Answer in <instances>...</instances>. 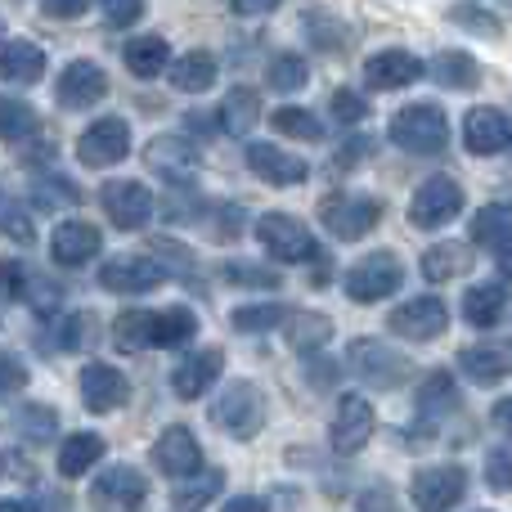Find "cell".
I'll use <instances>...</instances> for the list:
<instances>
[{
    "label": "cell",
    "instance_id": "1",
    "mask_svg": "<svg viewBox=\"0 0 512 512\" xmlns=\"http://www.w3.org/2000/svg\"><path fill=\"white\" fill-rule=\"evenodd\" d=\"M391 140L405 153H418V158H432L450 144V122L436 104H409L391 117Z\"/></svg>",
    "mask_w": 512,
    "mask_h": 512
},
{
    "label": "cell",
    "instance_id": "2",
    "mask_svg": "<svg viewBox=\"0 0 512 512\" xmlns=\"http://www.w3.org/2000/svg\"><path fill=\"white\" fill-rule=\"evenodd\" d=\"M400 283H405V265H400V256L396 252H369L364 261H355L351 270H346V297L373 306V301L391 297Z\"/></svg>",
    "mask_w": 512,
    "mask_h": 512
},
{
    "label": "cell",
    "instance_id": "3",
    "mask_svg": "<svg viewBox=\"0 0 512 512\" xmlns=\"http://www.w3.org/2000/svg\"><path fill=\"white\" fill-rule=\"evenodd\" d=\"M256 239L265 243V252L283 265H301V261H319V248L310 239V230L297 221V216H283V212H270L256 221Z\"/></svg>",
    "mask_w": 512,
    "mask_h": 512
},
{
    "label": "cell",
    "instance_id": "4",
    "mask_svg": "<svg viewBox=\"0 0 512 512\" xmlns=\"http://www.w3.org/2000/svg\"><path fill=\"white\" fill-rule=\"evenodd\" d=\"M216 427L230 436H239V441H248L265 427V396L256 382H234V387H225V396L216 400L212 409Z\"/></svg>",
    "mask_w": 512,
    "mask_h": 512
},
{
    "label": "cell",
    "instance_id": "5",
    "mask_svg": "<svg viewBox=\"0 0 512 512\" xmlns=\"http://www.w3.org/2000/svg\"><path fill=\"white\" fill-rule=\"evenodd\" d=\"M409 495H414L418 512H450L463 495H468V472H463L459 463H445V468H418Z\"/></svg>",
    "mask_w": 512,
    "mask_h": 512
},
{
    "label": "cell",
    "instance_id": "6",
    "mask_svg": "<svg viewBox=\"0 0 512 512\" xmlns=\"http://www.w3.org/2000/svg\"><path fill=\"white\" fill-rule=\"evenodd\" d=\"M459 212H463V189L454 185L450 176L423 180L414 203H409V221H414L418 230H441V225H450Z\"/></svg>",
    "mask_w": 512,
    "mask_h": 512
},
{
    "label": "cell",
    "instance_id": "7",
    "mask_svg": "<svg viewBox=\"0 0 512 512\" xmlns=\"http://www.w3.org/2000/svg\"><path fill=\"white\" fill-rule=\"evenodd\" d=\"M346 360H351V369L360 373L364 382H373V387H400V382L409 378V360L400 351H391V346L373 342V337H355L351 351H346Z\"/></svg>",
    "mask_w": 512,
    "mask_h": 512
},
{
    "label": "cell",
    "instance_id": "8",
    "mask_svg": "<svg viewBox=\"0 0 512 512\" xmlns=\"http://www.w3.org/2000/svg\"><path fill=\"white\" fill-rule=\"evenodd\" d=\"M391 333L405 337V342H432L450 328V310H445L441 297H414L405 301L400 310H391Z\"/></svg>",
    "mask_w": 512,
    "mask_h": 512
},
{
    "label": "cell",
    "instance_id": "9",
    "mask_svg": "<svg viewBox=\"0 0 512 512\" xmlns=\"http://www.w3.org/2000/svg\"><path fill=\"white\" fill-rule=\"evenodd\" d=\"M126 153H131V126H126L122 117H99L77 140V158L86 162V167H113Z\"/></svg>",
    "mask_w": 512,
    "mask_h": 512
},
{
    "label": "cell",
    "instance_id": "10",
    "mask_svg": "<svg viewBox=\"0 0 512 512\" xmlns=\"http://www.w3.org/2000/svg\"><path fill=\"white\" fill-rule=\"evenodd\" d=\"M99 203H104L108 221H113L117 230H140V225H149V216H153V194L140 185V180H108Z\"/></svg>",
    "mask_w": 512,
    "mask_h": 512
},
{
    "label": "cell",
    "instance_id": "11",
    "mask_svg": "<svg viewBox=\"0 0 512 512\" xmlns=\"http://www.w3.org/2000/svg\"><path fill=\"white\" fill-rule=\"evenodd\" d=\"M144 499H149V481H144V472L108 468L104 477L95 481L90 504H95V512H135V508H144Z\"/></svg>",
    "mask_w": 512,
    "mask_h": 512
},
{
    "label": "cell",
    "instance_id": "12",
    "mask_svg": "<svg viewBox=\"0 0 512 512\" xmlns=\"http://www.w3.org/2000/svg\"><path fill=\"white\" fill-rule=\"evenodd\" d=\"M167 265L153 261V256H113V261L99 270V283L108 292H153L167 279Z\"/></svg>",
    "mask_w": 512,
    "mask_h": 512
},
{
    "label": "cell",
    "instance_id": "13",
    "mask_svg": "<svg viewBox=\"0 0 512 512\" xmlns=\"http://www.w3.org/2000/svg\"><path fill=\"white\" fill-rule=\"evenodd\" d=\"M337 454H360L373 441V405L364 396H342L333 418V432H328Z\"/></svg>",
    "mask_w": 512,
    "mask_h": 512
},
{
    "label": "cell",
    "instance_id": "14",
    "mask_svg": "<svg viewBox=\"0 0 512 512\" xmlns=\"http://www.w3.org/2000/svg\"><path fill=\"white\" fill-rule=\"evenodd\" d=\"M378 221H382L378 198H328L324 203V225L337 239H364Z\"/></svg>",
    "mask_w": 512,
    "mask_h": 512
},
{
    "label": "cell",
    "instance_id": "15",
    "mask_svg": "<svg viewBox=\"0 0 512 512\" xmlns=\"http://www.w3.org/2000/svg\"><path fill=\"white\" fill-rule=\"evenodd\" d=\"M144 162H149L162 180H171V185H189V180L198 176V153H194V144L180 140V135H158V140H149Z\"/></svg>",
    "mask_w": 512,
    "mask_h": 512
},
{
    "label": "cell",
    "instance_id": "16",
    "mask_svg": "<svg viewBox=\"0 0 512 512\" xmlns=\"http://www.w3.org/2000/svg\"><path fill=\"white\" fill-rule=\"evenodd\" d=\"M126 396H131V382H126L113 364L95 360V364L81 369V400H86V409H95V414H113V409L126 405Z\"/></svg>",
    "mask_w": 512,
    "mask_h": 512
},
{
    "label": "cell",
    "instance_id": "17",
    "mask_svg": "<svg viewBox=\"0 0 512 512\" xmlns=\"http://www.w3.org/2000/svg\"><path fill=\"white\" fill-rule=\"evenodd\" d=\"M54 95H59L63 108H95L99 99L108 95V77H104V68L77 59L59 72V90H54Z\"/></svg>",
    "mask_w": 512,
    "mask_h": 512
},
{
    "label": "cell",
    "instance_id": "18",
    "mask_svg": "<svg viewBox=\"0 0 512 512\" xmlns=\"http://www.w3.org/2000/svg\"><path fill=\"white\" fill-rule=\"evenodd\" d=\"M153 463H158L167 477H194L203 468V450H198L194 432L189 427H167L153 445Z\"/></svg>",
    "mask_w": 512,
    "mask_h": 512
},
{
    "label": "cell",
    "instance_id": "19",
    "mask_svg": "<svg viewBox=\"0 0 512 512\" xmlns=\"http://www.w3.org/2000/svg\"><path fill=\"white\" fill-rule=\"evenodd\" d=\"M463 144H468L477 158H490V153L508 149L512 144L508 113H499V108H472V113L463 117Z\"/></svg>",
    "mask_w": 512,
    "mask_h": 512
},
{
    "label": "cell",
    "instance_id": "20",
    "mask_svg": "<svg viewBox=\"0 0 512 512\" xmlns=\"http://www.w3.org/2000/svg\"><path fill=\"white\" fill-rule=\"evenodd\" d=\"M221 369H225V355L216 351V346H203V351L185 355V360L176 364V373H171V387H176L180 400H198L216 378H221Z\"/></svg>",
    "mask_w": 512,
    "mask_h": 512
},
{
    "label": "cell",
    "instance_id": "21",
    "mask_svg": "<svg viewBox=\"0 0 512 512\" xmlns=\"http://www.w3.org/2000/svg\"><path fill=\"white\" fill-rule=\"evenodd\" d=\"M423 77V59H414L409 50H382L364 63V81L373 90H405Z\"/></svg>",
    "mask_w": 512,
    "mask_h": 512
},
{
    "label": "cell",
    "instance_id": "22",
    "mask_svg": "<svg viewBox=\"0 0 512 512\" xmlns=\"http://www.w3.org/2000/svg\"><path fill=\"white\" fill-rule=\"evenodd\" d=\"M248 167L256 180H265V185H301L306 180V162L297 158V153H283L279 144H252L248 149Z\"/></svg>",
    "mask_w": 512,
    "mask_h": 512
},
{
    "label": "cell",
    "instance_id": "23",
    "mask_svg": "<svg viewBox=\"0 0 512 512\" xmlns=\"http://www.w3.org/2000/svg\"><path fill=\"white\" fill-rule=\"evenodd\" d=\"M459 369L468 373L472 382L490 387V382H499V378H508V373H512V346H504V342H477V346H468V351L459 355Z\"/></svg>",
    "mask_w": 512,
    "mask_h": 512
},
{
    "label": "cell",
    "instance_id": "24",
    "mask_svg": "<svg viewBox=\"0 0 512 512\" xmlns=\"http://www.w3.org/2000/svg\"><path fill=\"white\" fill-rule=\"evenodd\" d=\"M99 243H104V234H99L95 225H86V221H63L59 230H54L50 256H54L59 265H86L90 256L99 252Z\"/></svg>",
    "mask_w": 512,
    "mask_h": 512
},
{
    "label": "cell",
    "instance_id": "25",
    "mask_svg": "<svg viewBox=\"0 0 512 512\" xmlns=\"http://www.w3.org/2000/svg\"><path fill=\"white\" fill-rule=\"evenodd\" d=\"M45 77V50L32 41H9L0 50V81L9 86H32V81Z\"/></svg>",
    "mask_w": 512,
    "mask_h": 512
},
{
    "label": "cell",
    "instance_id": "26",
    "mask_svg": "<svg viewBox=\"0 0 512 512\" xmlns=\"http://www.w3.org/2000/svg\"><path fill=\"white\" fill-rule=\"evenodd\" d=\"M171 86L185 90V95H203L216 86V54L207 50H189L171 63Z\"/></svg>",
    "mask_w": 512,
    "mask_h": 512
},
{
    "label": "cell",
    "instance_id": "27",
    "mask_svg": "<svg viewBox=\"0 0 512 512\" xmlns=\"http://www.w3.org/2000/svg\"><path fill=\"white\" fill-rule=\"evenodd\" d=\"M504 310H508L504 283H477V288H468V297H463V319L477 328H495L499 319H504Z\"/></svg>",
    "mask_w": 512,
    "mask_h": 512
},
{
    "label": "cell",
    "instance_id": "28",
    "mask_svg": "<svg viewBox=\"0 0 512 512\" xmlns=\"http://www.w3.org/2000/svg\"><path fill=\"white\" fill-rule=\"evenodd\" d=\"M283 337H288V346L301 351V355L319 351V346H328V337H333V319L319 315V310H292Z\"/></svg>",
    "mask_w": 512,
    "mask_h": 512
},
{
    "label": "cell",
    "instance_id": "29",
    "mask_svg": "<svg viewBox=\"0 0 512 512\" xmlns=\"http://www.w3.org/2000/svg\"><path fill=\"white\" fill-rule=\"evenodd\" d=\"M99 459H104V436H95V432H77L59 445V472L63 477H86Z\"/></svg>",
    "mask_w": 512,
    "mask_h": 512
},
{
    "label": "cell",
    "instance_id": "30",
    "mask_svg": "<svg viewBox=\"0 0 512 512\" xmlns=\"http://www.w3.org/2000/svg\"><path fill=\"white\" fill-rule=\"evenodd\" d=\"M472 270V248L468 243H436V248L423 252V274L432 283H445V279H459V274Z\"/></svg>",
    "mask_w": 512,
    "mask_h": 512
},
{
    "label": "cell",
    "instance_id": "31",
    "mask_svg": "<svg viewBox=\"0 0 512 512\" xmlns=\"http://www.w3.org/2000/svg\"><path fill=\"white\" fill-rule=\"evenodd\" d=\"M221 131H230V135H248L256 122H261V99H256V90L248 86H234L230 95H225V104H221Z\"/></svg>",
    "mask_w": 512,
    "mask_h": 512
},
{
    "label": "cell",
    "instance_id": "32",
    "mask_svg": "<svg viewBox=\"0 0 512 512\" xmlns=\"http://www.w3.org/2000/svg\"><path fill=\"white\" fill-rule=\"evenodd\" d=\"M194 333H198V319L189 306L153 310V346H185L194 342Z\"/></svg>",
    "mask_w": 512,
    "mask_h": 512
},
{
    "label": "cell",
    "instance_id": "33",
    "mask_svg": "<svg viewBox=\"0 0 512 512\" xmlns=\"http://www.w3.org/2000/svg\"><path fill=\"white\" fill-rule=\"evenodd\" d=\"M472 239L490 252H504L512 243V207H504V203L481 207L477 221H472Z\"/></svg>",
    "mask_w": 512,
    "mask_h": 512
},
{
    "label": "cell",
    "instance_id": "34",
    "mask_svg": "<svg viewBox=\"0 0 512 512\" xmlns=\"http://www.w3.org/2000/svg\"><path fill=\"white\" fill-rule=\"evenodd\" d=\"M450 409H459L454 378L445 369H432L423 378V387H418V414H423V418H441V414H450Z\"/></svg>",
    "mask_w": 512,
    "mask_h": 512
},
{
    "label": "cell",
    "instance_id": "35",
    "mask_svg": "<svg viewBox=\"0 0 512 512\" xmlns=\"http://www.w3.org/2000/svg\"><path fill=\"white\" fill-rule=\"evenodd\" d=\"M126 68L135 72V77H158V72H167V59H171V50H167V41L162 36H135L131 45H126Z\"/></svg>",
    "mask_w": 512,
    "mask_h": 512
},
{
    "label": "cell",
    "instance_id": "36",
    "mask_svg": "<svg viewBox=\"0 0 512 512\" xmlns=\"http://www.w3.org/2000/svg\"><path fill=\"white\" fill-rule=\"evenodd\" d=\"M432 77L441 81V86H450V90H472L481 81V68H477V59H472V54L445 50V54H436V59H432Z\"/></svg>",
    "mask_w": 512,
    "mask_h": 512
},
{
    "label": "cell",
    "instance_id": "37",
    "mask_svg": "<svg viewBox=\"0 0 512 512\" xmlns=\"http://www.w3.org/2000/svg\"><path fill=\"white\" fill-rule=\"evenodd\" d=\"M113 342H117V351H144V346H153V310H122L113 319Z\"/></svg>",
    "mask_w": 512,
    "mask_h": 512
},
{
    "label": "cell",
    "instance_id": "38",
    "mask_svg": "<svg viewBox=\"0 0 512 512\" xmlns=\"http://www.w3.org/2000/svg\"><path fill=\"white\" fill-rule=\"evenodd\" d=\"M41 131V117L32 104L14 95H0V140H27V135Z\"/></svg>",
    "mask_w": 512,
    "mask_h": 512
},
{
    "label": "cell",
    "instance_id": "39",
    "mask_svg": "<svg viewBox=\"0 0 512 512\" xmlns=\"http://www.w3.org/2000/svg\"><path fill=\"white\" fill-rule=\"evenodd\" d=\"M221 486H225V472L207 468L198 481H189V486H180L176 495H171V504H176L180 512H203V508L212 504L216 495H221Z\"/></svg>",
    "mask_w": 512,
    "mask_h": 512
},
{
    "label": "cell",
    "instance_id": "40",
    "mask_svg": "<svg viewBox=\"0 0 512 512\" xmlns=\"http://www.w3.org/2000/svg\"><path fill=\"white\" fill-rule=\"evenodd\" d=\"M306 77H310V68H306V59H301V54H274L270 68H265V81H270L274 90H283V95L301 90V86H306Z\"/></svg>",
    "mask_w": 512,
    "mask_h": 512
},
{
    "label": "cell",
    "instance_id": "41",
    "mask_svg": "<svg viewBox=\"0 0 512 512\" xmlns=\"http://www.w3.org/2000/svg\"><path fill=\"white\" fill-rule=\"evenodd\" d=\"M32 203L45 207V212H54V207H77L81 189L72 185V180H63V176H41L32 185Z\"/></svg>",
    "mask_w": 512,
    "mask_h": 512
},
{
    "label": "cell",
    "instance_id": "42",
    "mask_svg": "<svg viewBox=\"0 0 512 512\" xmlns=\"http://www.w3.org/2000/svg\"><path fill=\"white\" fill-rule=\"evenodd\" d=\"M288 319V306H279V301H261V306H239L230 315V324L239 328V333H265V328L283 324Z\"/></svg>",
    "mask_w": 512,
    "mask_h": 512
},
{
    "label": "cell",
    "instance_id": "43",
    "mask_svg": "<svg viewBox=\"0 0 512 512\" xmlns=\"http://www.w3.org/2000/svg\"><path fill=\"white\" fill-rule=\"evenodd\" d=\"M23 301L32 310H41V315H54V310L63 306V283L50 279V274H27V288H23Z\"/></svg>",
    "mask_w": 512,
    "mask_h": 512
},
{
    "label": "cell",
    "instance_id": "44",
    "mask_svg": "<svg viewBox=\"0 0 512 512\" xmlns=\"http://www.w3.org/2000/svg\"><path fill=\"white\" fill-rule=\"evenodd\" d=\"M274 131H283V135H292V140H324V126H319V117L315 113H306V108H279L274 113Z\"/></svg>",
    "mask_w": 512,
    "mask_h": 512
},
{
    "label": "cell",
    "instance_id": "45",
    "mask_svg": "<svg viewBox=\"0 0 512 512\" xmlns=\"http://www.w3.org/2000/svg\"><path fill=\"white\" fill-rule=\"evenodd\" d=\"M0 234H5V239H14V243H23V248L36 239L32 216H27L23 203H18V198H9V194H0Z\"/></svg>",
    "mask_w": 512,
    "mask_h": 512
},
{
    "label": "cell",
    "instance_id": "46",
    "mask_svg": "<svg viewBox=\"0 0 512 512\" xmlns=\"http://www.w3.org/2000/svg\"><path fill=\"white\" fill-rule=\"evenodd\" d=\"M225 279L243 283V288H279L283 274H274L270 265H256V261H230L225 265Z\"/></svg>",
    "mask_w": 512,
    "mask_h": 512
},
{
    "label": "cell",
    "instance_id": "47",
    "mask_svg": "<svg viewBox=\"0 0 512 512\" xmlns=\"http://www.w3.org/2000/svg\"><path fill=\"white\" fill-rule=\"evenodd\" d=\"M54 409H45V405H27L23 414H18V432L27 436V441H50L54 436Z\"/></svg>",
    "mask_w": 512,
    "mask_h": 512
},
{
    "label": "cell",
    "instance_id": "48",
    "mask_svg": "<svg viewBox=\"0 0 512 512\" xmlns=\"http://www.w3.org/2000/svg\"><path fill=\"white\" fill-rule=\"evenodd\" d=\"M90 333H95L90 315H63L59 319V346H63V351H86Z\"/></svg>",
    "mask_w": 512,
    "mask_h": 512
},
{
    "label": "cell",
    "instance_id": "49",
    "mask_svg": "<svg viewBox=\"0 0 512 512\" xmlns=\"http://www.w3.org/2000/svg\"><path fill=\"white\" fill-rule=\"evenodd\" d=\"M486 481H490V490H512V450L508 445L486 454Z\"/></svg>",
    "mask_w": 512,
    "mask_h": 512
},
{
    "label": "cell",
    "instance_id": "50",
    "mask_svg": "<svg viewBox=\"0 0 512 512\" xmlns=\"http://www.w3.org/2000/svg\"><path fill=\"white\" fill-rule=\"evenodd\" d=\"M333 117L342 126H355V122H364V117H369V104H364L355 90H333Z\"/></svg>",
    "mask_w": 512,
    "mask_h": 512
},
{
    "label": "cell",
    "instance_id": "51",
    "mask_svg": "<svg viewBox=\"0 0 512 512\" xmlns=\"http://www.w3.org/2000/svg\"><path fill=\"white\" fill-rule=\"evenodd\" d=\"M23 382H27L23 360H18V355H9V351H0V396H14V391H23Z\"/></svg>",
    "mask_w": 512,
    "mask_h": 512
},
{
    "label": "cell",
    "instance_id": "52",
    "mask_svg": "<svg viewBox=\"0 0 512 512\" xmlns=\"http://www.w3.org/2000/svg\"><path fill=\"white\" fill-rule=\"evenodd\" d=\"M27 274L32 270L23 261H0V297H23Z\"/></svg>",
    "mask_w": 512,
    "mask_h": 512
},
{
    "label": "cell",
    "instance_id": "53",
    "mask_svg": "<svg viewBox=\"0 0 512 512\" xmlns=\"http://www.w3.org/2000/svg\"><path fill=\"white\" fill-rule=\"evenodd\" d=\"M99 5H104V18L113 27H131L144 14V0H99Z\"/></svg>",
    "mask_w": 512,
    "mask_h": 512
},
{
    "label": "cell",
    "instance_id": "54",
    "mask_svg": "<svg viewBox=\"0 0 512 512\" xmlns=\"http://www.w3.org/2000/svg\"><path fill=\"white\" fill-rule=\"evenodd\" d=\"M454 23L459 27H472V32H481V36H499V23L490 14H481V9H472V5H463V9H454Z\"/></svg>",
    "mask_w": 512,
    "mask_h": 512
},
{
    "label": "cell",
    "instance_id": "55",
    "mask_svg": "<svg viewBox=\"0 0 512 512\" xmlns=\"http://www.w3.org/2000/svg\"><path fill=\"white\" fill-rule=\"evenodd\" d=\"M41 9L50 18H81L90 9V0H41Z\"/></svg>",
    "mask_w": 512,
    "mask_h": 512
},
{
    "label": "cell",
    "instance_id": "56",
    "mask_svg": "<svg viewBox=\"0 0 512 512\" xmlns=\"http://www.w3.org/2000/svg\"><path fill=\"white\" fill-rule=\"evenodd\" d=\"M360 512H400V508L391 504V495H387V490H364Z\"/></svg>",
    "mask_w": 512,
    "mask_h": 512
},
{
    "label": "cell",
    "instance_id": "57",
    "mask_svg": "<svg viewBox=\"0 0 512 512\" xmlns=\"http://www.w3.org/2000/svg\"><path fill=\"white\" fill-rule=\"evenodd\" d=\"M283 0H234V14H270V9H279Z\"/></svg>",
    "mask_w": 512,
    "mask_h": 512
},
{
    "label": "cell",
    "instance_id": "58",
    "mask_svg": "<svg viewBox=\"0 0 512 512\" xmlns=\"http://www.w3.org/2000/svg\"><path fill=\"white\" fill-rule=\"evenodd\" d=\"M221 512H270V504H265V499H256V495H239V499H230Z\"/></svg>",
    "mask_w": 512,
    "mask_h": 512
},
{
    "label": "cell",
    "instance_id": "59",
    "mask_svg": "<svg viewBox=\"0 0 512 512\" xmlns=\"http://www.w3.org/2000/svg\"><path fill=\"white\" fill-rule=\"evenodd\" d=\"M360 153H369V140H355V144H346V149L337 153V167H351V162L360 158Z\"/></svg>",
    "mask_w": 512,
    "mask_h": 512
},
{
    "label": "cell",
    "instance_id": "60",
    "mask_svg": "<svg viewBox=\"0 0 512 512\" xmlns=\"http://www.w3.org/2000/svg\"><path fill=\"white\" fill-rule=\"evenodd\" d=\"M495 423L512 436V396H508V400H499V405H495Z\"/></svg>",
    "mask_w": 512,
    "mask_h": 512
},
{
    "label": "cell",
    "instance_id": "61",
    "mask_svg": "<svg viewBox=\"0 0 512 512\" xmlns=\"http://www.w3.org/2000/svg\"><path fill=\"white\" fill-rule=\"evenodd\" d=\"M0 512H36V508L23 504V499H0Z\"/></svg>",
    "mask_w": 512,
    "mask_h": 512
},
{
    "label": "cell",
    "instance_id": "62",
    "mask_svg": "<svg viewBox=\"0 0 512 512\" xmlns=\"http://www.w3.org/2000/svg\"><path fill=\"white\" fill-rule=\"evenodd\" d=\"M495 261H499V270H504V274H512V243L504 252H495Z\"/></svg>",
    "mask_w": 512,
    "mask_h": 512
}]
</instances>
